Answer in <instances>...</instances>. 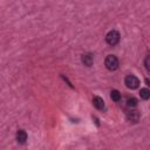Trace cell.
Masks as SVG:
<instances>
[{
  "instance_id": "1",
  "label": "cell",
  "mask_w": 150,
  "mask_h": 150,
  "mask_svg": "<svg viewBox=\"0 0 150 150\" xmlns=\"http://www.w3.org/2000/svg\"><path fill=\"white\" fill-rule=\"evenodd\" d=\"M120 33L117 32V30H110V32H108L107 33V35H105V41L110 45V46H115V45H117L118 42H120Z\"/></svg>"
},
{
  "instance_id": "2",
  "label": "cell",
  "mask_w": 150,
  "mask_h": 150,
  "mask_svg": "<svg viewBox=\"0 0 150 150\" xmlns=\"http://www.w3.org/2000/svg\"><path fill=\"white\" fill-rule=\"evenodd\" d=\"M104 64L109 70H116L118 67V59L115 55H108L105 57Z\"/></svg>"
},
{
  "instance_id": "3",
  "label": "cell",
  "mask_w": 150,
  "mask_h": 150,
  "mask_svg": "<svg viewBox=\"0 0 150 150\" xmlns=\"http://www.w3.org/2000/svg\"><path fill=\"white\" fill-rule=\"evenodd\" d=\"M124 83L129 89H136L139 86V80L135 75H128L124 80Z\"/></svg>"
},
{
  "instance_id": "4",
  "label": "cell",
  "mask_w": 150,
  "mask_h": 150,
  "mask_svg": "<svg viewBox=\"0 0 150 150\" xmlns=\"http://www.w3.org/2000/svg\"><path fill=\"white\" fill-rule=\"evenodd\" d=\"M127 118L131 123H137L139 120V112L137 110H129L127 112Z\"/></svg>"
},
{
  "instance_id": "5",
  "label": "cell",
  "mask_w": 150,
  "mask_h": 150,
  "mask_svg": "<svg viewBox=\"0 0 150 150\" xmlns=\"http://www.w3.org/2000/svg\"><path fill=\"white\" fill-rule=\"evenodd\" d=\"M93 104H94V107L97 108L98 110H102V109L104 108V101H103V98L100 97V96H94V98H93Z\"/></svg>"
},
{
  "instance_id": "6",
  "label": "cell",
  "mask_w": 150,
  "mask_h": 150,
  "mask_svg": "<svg viewBox=\"0 0 150 150\" xmlns=\"http://www.w3.org/2000/svg\"><path fill=\"white\" fill-rule=\"evenodd\" d=\"M16 141L20 144L26 143V141H27V132L25 130H21V129L18 130V132H16Z\"/></svg>"
},
{
  "instance_id": "7",
  "label": "cell",
  "mask_w": 150,
  "mask_h": 150,
  "mask_svg": "<svg viewBox=\"0 0 150 150\" xmlns=\"http://www.w3.org/2000/svg\"><path fill=\"white\" fill-rule=\"evenodd\" d=\"M93 55L91 54H83L82 55V62L86 64V66H88V67H90L91 64H93Z\"/></svg>"
},
{
  "instance_id": "8",
  "label": "cell",
  "mask_w": 150,
  "mask_h": 150,
  "mask_svg": "<svg viewBox=\"0 0 150 150\" xmlns=\"http://www.w3.org/2000/svg\"><path fill=\"white\" fill-rule=\"evenodd\" d=\"M110 97H111V100H112V101L118 102V101L121 100V94H120V91H118V90L114 89V90H111V93H110Z\"/></svg>"
},
{
  "instance_id": "9",
  "label": "cell",
  "mask_w": 150,
  "mask_h": 150,
  "mask_svg": "<svg viewBox=\"0 0 150 150\" xmlns=\"http://www.w3.org/2000/svg\"><path fill=\"white\" fill-rule=\"evenodd\" d=\"M139 95H141V97H142L143 100H148V98L150 97V90H149L148 88H142V89L139 90Z\"/></svg>"
},
{
  "instance_id": "10",
  "label": "cell",
  "mask_w": 150,
  "mask_h": 150,
  "mask_svg": "<svg viewBox=\"0 0 150 150\" xmlns=\"http://www.w3.org/2000/svg\"><path fill=\"white\" fill-rule=\"evenodd\" d=\"M127 105H128L129 108H135V107L137 105V100H136L135 97H129V98L127 100Z\"/></svg>"
},
{
  "instance_id": "11",
  "label": "cell",
  "mask_w": 150,
  "mask_h": 150,
  "mask_svg": "<svg viewBox=\"0 0 150 150\" xmlns=\"http://www.w3.org/2000/svg\"><path fill=\"white\" fill-rule=\"evenodd\" d=\"M149 56H146L145 57V68H146V70H150V67H149Z\"/></svg>"
}]
</instances>
